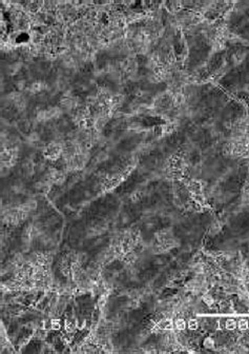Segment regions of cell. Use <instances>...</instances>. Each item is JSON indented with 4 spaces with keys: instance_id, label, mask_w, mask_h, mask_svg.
<instances>
[{
    "instance_id": "cell-1",
    "label": "cell",
    "mask_w": 249,
    "mask_h": 354,
    "mask_svg": "<svg viewBox=\"0 0 249 354\" xmlns=\"http://www.w3.org/2000/svg\"><path fill=\"white\" fill-rule=\"evenodd\" d=\"M62 152H63V145L56 141V142H51L50 145H46L45 149L43 151V155L46 159L55 161V160L59 159V157L62 155Z\"/></svg>"
},
{
    "instance_id": "cell-2",
    "label": "cell",
    "mask_w": 249,
    "mask_h": 354,
    "mask_svg": "<svg viewBox=\"0 0 249 354\" xmlns=\"http://www.w3.org/2000/svg\"><path fill=\"white\" fill-rule=\"evenodd\" d=\"M107 230V225L105 224L104 221H99L94 224L93 226H90L87 230V233L90 237L97 236V235H101L103 234L105 231Z\"/></svg>"
},
{
    "instance_id": "cell-3",
    "label": "cell",
    "mask_w": 249,
    "mask_h": 354,
    "mask_svg": "<svg viewBox=\"0 0 249 354\" xmlns=\"http://www.w3.org/2000/svg\"><path fill=\"white\" fill-rule=\"evenodd\" d=\"M60 271L65 277L71 276V262L66 257L60 262Z\"/></svg>"
},
{
    "instance_id": "cell-4",
    "label": "cell",
    "mask_w": 249,
    "mask_h": 354,
    "mask_svg": "<svg viewBox=\"0 0 249 354\" xmlns=\"http://www.w3.org/2000/svg\"><path fill=\"white\" fill-rule=\"evenodd\" d=\"M171 237H172V233H171V230L169 229L161 230V231L156 233V238L158 242H163L165 241H167V239L171 238Z\"/></svg>"
},
{
    "instance_id": "cell-5",
    "label": "cell",
    "mask_w": 249,
    "mask_h": 354,
    "mask_svg": "<svg viewBox=\"0 0 249 354\" xmlns=\"http://www.w3.org/2000/svg\"><path fill=\"white\" fill-rule=\"evenodd\" d=\"M46 88V85L42 81H35V82H33L31 86L28 88V91L29 92H31L32 94H36V93H39L41 92V91H43L44 89Z\"/></svg>"
},
{
    "instance_id": "cell-6",
    "label": "cell",
    "mask_w": 249,
    "mask_h": 354,
    "mask_svg": "<svg viewBox=\"0 0 249 354\" xmlns=\"http://www.w3.org/2000/svg\"><path fill=\"white\" fill-rule=\"evenodd\" d=\"M18 208H19V209H21L22 211L29 213V212H32V211H34V210H36L37 202H36V200L31 199V200H28V201L23 202V204L19 205Z\"/></svg>"
},
{
    "instance_id": "cell-7",
    "label": "cell",
    "mask_w": 249,
    "mask_h": 354,
    "mask_svg": "<svg viewBox=\"0 0 249 354\" xmlns=\"http://www.w3.org/2000/svg\"><path fill=\"white\" fill-rule=\"evenodd\" d=\"M137 258H138V256H137V254H136V252L135 251H130V252H127V253L124 255V257H123L122 259L124 261V262L126 265H128V266H132V265L135 264V261H137Z\"/></svg>"
},
{
    "instance_id": "cell-8",
    "label": "cell",
    "mask_w": 249,
    "mask_h": 354,
    "mask_svg": "<svg viewBox=\"0 0 249 354\" xmlns=\"http://www.w3.org/2000/svg\"><path fill=\"white\" fill-rule=\"evenodd\" d=\"M76 327H77V323L75 320H71V319L65 320V331L67 333H73L76 330Z\"/></svg>"
},
{
    "instance_id": "cell-9",
    "label": "cell",
    "mask_w": 249,
    "mask_h": 354,
    "mask_svg": "<svg viewBox=\"0 0 249 354\" xmlns=\"http://www.w3.org/2000/svg\"><path fill=\"white\" fill-rule=\"evenodd\" d=\"M186 327H187V324L183 318H177L176 320H174V328L178 331H184L186 329Z\"/></svg>"
},
{
    "instance_id": "cell-10",
    "label": "cell",
    "mask_w": 249,
    "mask_h": 354,
    "mask_svg": "<svg viewBox=\"0 0 249 354\" xmlns=\"http://www.w3.org/2000/svg\"><path fill=\"white\" fill-rule=\"evenodd\" d=\"M248 327H249V324H248V321L246 320V319L241 318V319H239V320L236 321V328H238L240 331L247 330Z\"/></svg>"
},
{
    "instance_id": "cell-11",
    "label": "cell",
    "mask_w": 249,
    "mask_h": 354,
    "mask_svg": "<svg viewBox=\"0 0 249 354\" xmlns=\"http://www.w3.org/2000/svg\"><path fill=\"white\" fill-rule=\"evenodd\" d=\"M142 197H143V192L138 190V191H135L132 195H130L129 198L132 202H138L139 200L142 199Z\"/></svg>"
},
{
    "instance_id": "cell-12",
    "label": "cell",
    "mask_w": 249,
    "mask_h": 354,
    "mask_svg": "<svg viewBox=\"0 0 249 354\" xmlns=\"http://www.w3.org/2000/svg\"><path fill=\"white\" fill-rule=\"evenodd\" d=\"M202 300H203V303L206 304L208 307H211L214 304V299L210 294H204V295L202 296Z\"/></svg>"
},
{
    "instance_id": "cell-13",
    "label": "cell",
    "mask_w": 249,
    "mask_h": 354,
    "mask_svg": "<svg viewBox=\"0 0 249 354\" xmlns=\"http://www.w3.org/2000/svg\"><path fill=\"white\" fill-rule=\"evenodd\" d=\"M225 327L227 330L233 331L236 328V321L233 318H228L227 320L225 321Z\"/></svg>"
},
{
    "instance_id": "cell-14",
    "label": "cell",
    "mask_w": 249,
    "mask_h": 354,
    "mask_svg": "<svg viewBox=\"0 0 249 354\" xmlns=\"http://www.w3.org/2000/svg\"><path fill=\"white\" fill-rule=\"evenodd\" d=\"M187 327H188L189 330H192V331L197 330V329L199 328V321L194 318H190L187 321Z\"/></svg>"
},
{
    "instance_id": "cell-15",
    "label": "cell",
    "mask_w": 249,
    "mask_h": 354,
    "mask_svg": "<svg viewBox=\"0 0 249 354\" xmlns=\"http://www.w3.org/2000/svg\"><path fill=\"white\" fill-rule=\"evenodd\" d=\"M203 346L207 349H213V348H214L216 344H214V340L211 337H207L203 341Z\"/></svg>"
},
{
    "instance_id": "cell-16",
    "label": "cell",
    "mask_w": 249,
    "mask_h": 354,
    "mask_svg": "<svg viewBox=\"0 0 249 354\" xmlns=\"http://www.w3.org/2000/svg\"><path fill=\"white\" fill-rule=\"evenodd\" d=\"M106 303H107V295L106 294H102L99 297V299H98V307L101 309L104 308Z\"/></svg>"
},
{
    "instance_id": "cell-17",
    "label": "cell",
    "mask_w": 249,
    "mask_h": 354,
    "mask_svg": "<svg viewBox=\"0 0 249 354\" xmlns=\"http://www.w3.org/2000/svg\"><path fill=\"white\" fill-rule=\"evenodd\" d=\"M211 234H216L219 231H221V226L218 221H214L213 225L210 226V229H209Z\"/></svg>"
},
{
    "instance_id": "cell-18",
    "label": "cell",
    "mask_w": 249,
    "mask_h": 354,
    "mask_svg": "<svg viewBox=\"0 0 249 354\" xmlns=\"http://www.w3.org/2000/svg\"><path fill=\"white\" fill-rule=\"evenodd\" d=\"M51 328L53 329V330H59V329L61 328V324H60V320L59 319H52L51 320Z\"/></svg>"
},
{
    "instance_id": "cell-19",
    "label": "cell",
    "mask_w": 249,
    "mask_h": 354,
    "mask_svg": "<svg viewBox=\"0 0 249 354\" xmlns=\"http://www.w3.org/2000/svg\"><path fill=\"white\" fill-rule=\"evenodd\" d=\"M20 66H21L20 62H16V63L12 64V66H10V72H11V74H14V73H16L18 70H20Z\"/></svg>"
},
{
    "instance_id": "cell-20",
    "label": "cell",
    "mask_w": 249,
    "mask_h": 354,
    "mask_svg": "<svg viewBox=\"0 0 249 354\" xmlns=\"http://www.w3.org/2000/svg\"><path fill=\"white\" fill-rule=\"evenodd\" d=\"M29 140L31 142L38 141V140H39V135L37 134V133H32V134L29 136Z\"/></svg>"
},
{
    "instance_id": "cell-21",
    "label": "cell",
    "mask_w": 249,
    "mask_h": 354,
    "mask_svg": "<svg viewBox=\"0 0 249 354\" xmlns=\"http://www.w3.org/2000/svg\"><path fill=\"white\" fill-rule=\"evenodd\" d=\"M17 88H18L20 91H22L24 88H25V81H24V80H19L18 82H17Z\"/></svg>"
}]
</instances>
